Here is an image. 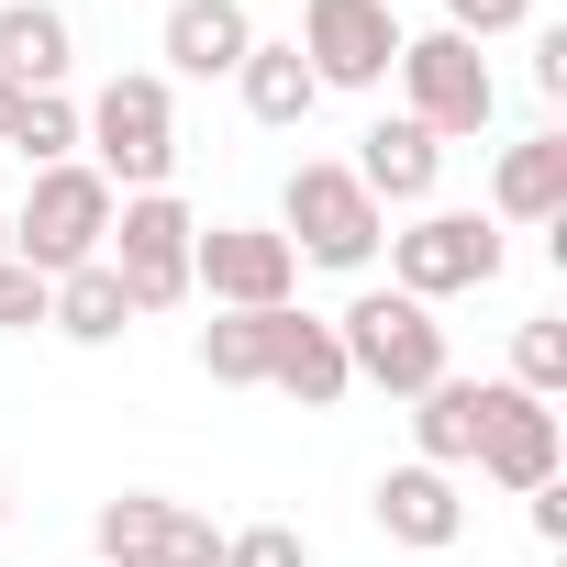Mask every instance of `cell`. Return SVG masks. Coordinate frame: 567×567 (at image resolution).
Here are the masks:
<instances>
[{
  "mask_svg": "<svg viewBox=\"0 0 567 567\" xmlns=\"http://www.w3.org/2000/svg\"><path fill=\"white\" fill-rule=\"evenodd\" d=\"M200 379L267 390V312H212V323H200Z\"/></svg>",
  "mask_w": 567,
  "mask_h": 567,
  "instance_id": "cell-22",
  "label": "cell"
},
{
  "mask_svg": "<svg viewBox=\"0 0 567 567\" xmlns=\"http://www.w3.org/2000/svg\"><path fill=\"white\" fill-rule=\"evenodd\" d=\"M489 390H501V379H456V368H445V379H434V390L412 401V456L456 478V467L478 456V423H489Z\"/></svg>",
  "mask_w": 567,
  "mask_h": 567,
  "instance_id": "cell-17",
  "label": "cell"
},
{
  "mask_svg": "<svg viewBox=\"0 0 567 567\" xmlns=\"http://www.w3.org/2000/svg\"><path fill=\"white\" fill-rule=\"evenodd\" d=\"M79 68V23L56 0H0V90H68Z\"/></svg>",
  "mask_w": 567,
  "mask_h": 567,
  "instance_id": "cell-14",
  "label": "cell"
},
{
  "mask_svg": "<svg viewBox=\"0 0 567 567\" xmlns=\"http://www.w3.org/2000/svg\"><path fill=\"white\" fill-rule=\"evenodd\" d=\"M523 23H534V0H445V34H467V45L523 34Z\"/></svg>",
  "mask_w": 567,
  "mask_h": 567,
  "instance_id": "cell-26",
  "label": "cell"
},
{
  "mask_svg": "<svg viewBox=\"0 0 567 567\" xmlns=\"http://www.w3.org/2000/svg\"><path fill=\"white\" fill-rule=\"evenodd\" d=\"M0 145H12L23 167H68V156H79V101H68V90H12Z\"/></svg>",
  "mask_w": 567,
  "mask_h": 567,
  "instance_id": "cell-21",
  "label": "cell"
},
{
  "mask_svg": "<svg viewBox=\"0 0 567 567\" xmlns=\"http://www.w3.org/2000/svg\"><path fill=\"white\" fill-rule=\"evenodd\" d=\"M467 467H478L489 489H512V501H523V489H545V478L567 467L556 401H523V390L501 379V390H489V423H478V456H467Z\"/></svg>",
  "mask_w": 567,
  "mask_h": 567,
  "instance_id": "cell-11",
  "label": "cell"
},
{
  "mask_svg": "<svg viewBox=\"0 0 567 567\" xmlns=\"http://www.w3.org/2000/svg\"><path fill=\"white\" fill-rule=\"evenodd\" d=\"M223 567H312V534H290V523H245V534H223Z\"/></svg>",
  "mask_w": 567,
  "mask_h": 567,
  "instance_id": "cell-24",
  "label": "cell"
},
{
  "mask_svg": "<svg viewBox=\"0 0 567 567\" xmlns=\"http://www.w3.org/2000/svg\"><path fill=\"white\" fill-rule=\"evenodd\" d=\"M523 523H534V545H567V478L523 489Z\"/></svg>",
  "mask_w": 567,
  "mask_h": 567,
  "instance_id": "cell-27",
  "label": "cell"
},
{
  "mask_svg": "<svg viewBox=\"0 0 567 567\" xmlns=\"http://www.w3.org/2000/svg\"><path fill=\"white\" fill-rule=\"evenodd\" d=\"M334 346H346V379H368L390 401H423L445 379V323L423 301H401V290H357L334 312Z\"/></svg>",
  "mask_w": 567,
  "mask_h": 567,
  "instance_id": "cell-3",
  "label": "cell"
},
{
  "mask_svg": "<svg viewBox=\"0 0 567 567\" xmlns=\"http://www.w3.org/2000/svg\"><path fill=\"white\" fill-rule=\"evenodd\" d=\"M0 523H12V501H0Z\"/></svg>",
  "mask_w": 567,
  "mask_h": 567,
  "instance_id": "cell-31",
  "label": "cell"
},
{
  "mask_svg": "<svg viewBox=\"0 0 567 567\" xmlns=\"http://www.w3.org/2000/svg\"><path fill=\"white\" fill-rule=\"evenodd\" d=\"M156 45H167V68H178V79H234V68H245V45H256V23H245V0H178Z\"/></svg>",
  "mask_w": 567,
  "mask_h": 567,
  "instance_id": "cell-18",
  "label": "cell"
},
{
  "mask_svg": "<svg viewBox=\"0 0 567 567\" xmlns=\"http://www.w3.org/2000/svg\"><path fill=\"white\" fill-rule=\"evenodd\" d=\"M534 90H545V101H567V34H556V23L534 34Z\"/></svg>",
  "mask_w": 567,
  "mask_h": 567,
  "instance_id": "cell-28",
  "label": "cell"
},
{
  "mask_svg": "<svg viewBox=\"0 0 567 567\" xmlns=\"http://www.w3.org/2000/svg\"><path fill=\"white\" fill-rule=\"evenodd\" d=\"M101 245H112V178H101L90 156L34 167V189H23V212H12V256H23L34 278H68V267H90Z\"/></svg>",
  "mask_w": 567,
  "mask_h": 567,
  "instance_id": "cell-4",
  "label": "cell"
},
{
  "mask_svg": "<svg viewBox=\"0 0 567 567\" xmlns=\"http://www.w3.org/2000/svg\"><path fill=\"white\" fill-rule=\"evenodd\" d=\"M90 545H101V567H223V534H212L189 501H167V489L101 501V512H90Z\"/></svg>",
  "mask_w": 567,
  "mask_h": 567,
  "instance_id": "cell-9",
  "label": "cell"
},
{
  "mask_svg": "<svg viewBox=\"0 0 567 567\" xmlns=\"http://www.w3.org/2000/svg\"><path fill=\"white\" fill-rule=\"evenodd\" d=\"M189 290L212 312H278L301 290V256L278 245V223H212V234H189Z\"/></svg>",
  "mask_w": 567,
  "mask_h": 567,
  "instance_id": "cell-8",
  "label": "cell"
},
{
  "mask_svg": "<svg viewBox=\"0 0 567 567\" xmlns=\"http://www.w3.org/2000/svg\"><path fill=\"white\" fill-rule=\"evenodd\" d=\"M434 178H445V145L412 123V112H390V123H368L357 134V189L390 212V200H434Z\"/></svg>",
  "mask_w": 567,
  "mask_h": 567,
  "instance_id": "cell-15",
  "label": "cell"
},
{
  "mask_svg": "<svg viewBox=\"0 0 567 567\" xmlns=\"http://www.w3.org/2000/svg\"><path fill=\"white\" fill-rule=\"evenodd\" d=\"M45 301H56V278H34L23 256H0V334H34Z\"/></svg>",
  "mask_w": 567,
  "mask_h": 567,
  "instance_id": "cell-25",
  "label": "cell"
},
{
  "mask_svg": "<svg viewBox=\"0 0 567 567\" xmlns=\"http://www.w3.org/2000/svg\"><path fill=\"white\" fill-rule=\"evenodd\" d=\"M267 390H290L301 412H334V401L357 390V379H346V346H334L323 312H301V301L267 312Z\"/></svg>",
  "mask_w": 567,
  "mask_h": 567,
  "instance_id": "cell-12",
  "label": "cell"
},
{
  "mask_svg": "<svg viewBox=\"0 0 567 567\" xmlns=\"http://www.w3.org/2000/svg\"><path fill=\"white\" fill-rule=\"evenodd\" d=\"M0 112H12V90H0Z\"/></svg>",
  "mask_w": 567,
  "mask_h": 567,
  "instance_id": "cell-30",
  "label": "cell"
},
{
  "mask_svg": "<svg viewBox=\"0 0 567 567\" xmlns=\"http://www.w3.org/2000/svg\"><path fill=\"white\" fill-rule=\"evenodd\" d=\"M79 145H90V167L112 178V200L167 189V167H178V101H167V79H156V68H123V79L79 112Z\"/></svg>",
  "mask_w": 567,
  "mask_h": 567,
  "instance_id": "cell-2",
  "label": "cell"
},
{
  "mask_svg": "<svg viewBox=\"0 0 567 567\" xmlns=\"http://www.w3.org/2000/svg\"><path fill=\"white\" fill-rule=\"evenodd\" d=\"M234 90H245V112L267 123V134H290V123H312V101H323V79L301 68V45H245V68H234Z\"/></svg>",
  "mask_w": 567,
  "mask_h": 567,
  "instance_id": "cell-19",
  "label": "cell"
},
{
  "mask_svg": "<svg viewBox=\"0 0 567 567\" xmlns=\"http://www.w3.org/2000/svg\"><path fill=\"white\" fill-rule=\"evenodd\" d=\"M489 278H501V223H478V212H423L390 234V290L423 312L456 290H489Z\"/></svg>",
  "mask_w": 567,
  "mask_h": 567,
  "instance_id": "cell-7",
  "label": "cell"
},
{
  "mask_svg": "<svg viewBox=\"0 0 567 567\" xmlns=\"http://www.w3.org/2000/svg\"><path fill=\"white\" fill-rule=\"evenodd\" d=\"M489 212L501 223H567V134H523L489 167Z\"/></svg>",
  "mask_w": 567,
  "mask_h": 567,
  "instance_id": "cell-16",
  "label": "cell"
},
{
  "mask_svg": "<svg viewBox=\"0 0 567 567\" xmlns=\"http://www.w3.org/2000/svg\"><path fill=\"white\" fill-rule=\"evenodd\" d=\"M512 390H523V401H556V390H567V323H556V312H534V323L512 334Z\"/></svg>",
  "mask_w": 567,
  "mask_h": 567,
  "instance_id": "cell-23",
  "label": "cell"
},
{
  "mask_svg": "<svg viewBox=\"0 0 567 567\" xmlns=\"http://www.w3.org/2000/svg\"><path fill=\"white\" fill-rule=\"evenodd\" d=\"M0 256H12V212H0Z\"/></svg>",
  "mask_w": 567,
  "mask_h": 567,
  "instance_id": "cell-29",
  "label": "cell"
},
{
  "mask_svg": "<svg viewBox=\"0 0 567 567\" xmlns=\"http://www.w3.org/2000/svg\"><path fill=\"white\" fill-rule=\"evenodd\" d=\"M368 523H379L390 545H412V556H445V545L467 534V501H456V478H445V467H423V456H412V467H390V478L368 489Z\"/></svg>",
  "mask_w": 567,
  "mask_h": 567,
  "instance_id": "cell-13",
  "label": "cell"
},
{
  "mask_svg": "<svg viewBox=\"0 0 567 567\" xmlns=\"http://www.w3.org/2000/svg\"><path fill=\"white\" fill-rule=\"evenodd\" d=\"M290 45H301V68L323 90H379L401 68V12H390V0H301Z\"/></svg>",
  "mask_w": 567,
  "mask_h": 567,
  "instance_id": "cell-10",
  "label": "cell"
},
{
  "mask_svg": "<svg viewBox=\"0 0 567 567\" xmlns=\"http://www.w3.org/2000/svg\"><path fill=\"white\" fill-rule=\"evenodd\" d=\"M189 234H200V223H189L178 189H134V200H112V245H101V267L123 278L134 323L189 301Z\"/></svg>",
  "mask_w": 567,
  "mask_h": 567,
  "instance_id": "cell-5",
  "label": "cell"
},
{
  "mask_svg": "<svg viewBox=\"0 0 567 567\" xmlns=\"http://www.w3.org/2000/svg\"><path fill=\"white\" fill-rule=\"evenodd\" d=\"M278 245H290L301 267H379V245H390V212L357 189V167L346 156H301L290 167V189H278Z\"/></svg>",
  "mask_w": 567,
  "mask_h": 567,
  "instance_id": "cell-1",
  "label": "cell"
},
{
  "mask_svg": "<svg viewBox=\"0 0 567 567\" xmlns=\"http://www.w3.org/2000/svg\"><path fill=\"white\" fill-rule=\"evenodd\" d=\"M401 90H412V123L434 134V145H456V134H489V112H501V79H489V56L467 45V34H401V68H390Z\"/></svg>",
  "mask_w": 567,
  "mask_h": 567,
  "instance_id": "cell-6",
  "label": "cell"
},
{
  "mask_svg": "<svg viewBox=\"0 0 567 567\" xmlns=\"http://www.w3.org/2000/svg\"><path fill=\"white\" fill-rule=\"evenodd\" d=\"M45 323H56L68 346H123V334H134V301H123V278H112V267L90 256V267H68V278H56Z\"/></svg>",
  "mask_w": 567,
  "mask_h": 567,
  "instance_id": "cell-20",
  "label": "cell"
}]
</instances>
